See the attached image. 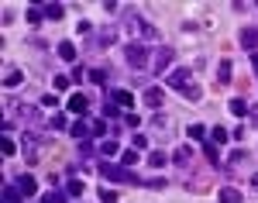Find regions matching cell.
I'll return each instance as SVG.
<instances>
[{
	"instance_id": "37",
	"label": "cell",
	"mask_w": 258,
	"mask_h": 203,
	"mask_svg": "<svg viewBox=\"0 0 258 203\" xmlns=\"http://www.w3.org/2000/svg\"><path fill=\"white\" fill-rule=\"evenodd\" d=\"M131 145L141 152V148H148V138H145V134H135V138H131Z\"/></svg>"
},
{
	"instance_id": "17",
	"label": "cell",
	"mask_w": 258,
	"mask_h": 203,
	"mask_svg": "<svg viewBox=\"0 0 258 203\" xmlns=\"http://www.w3.org/2000/svg\"><path fill=\"white\" fill-rule=\"evenodd\" d=\"M217 83H220V86L231 83V62H227V59H220V65H217Z\"/></svg>"
},
{
	"instance_id": "41",
	"label": "cell",
	"mask_w": 258,
	"mask_h": 203,
	"mask_svg": "<svg viewBox=\"0 0 258 203\" xmlns=\"http://www.w3.org/2000/svg\"><path fill=\"white\" fill-rule=\"evenodd\" d=\"M52 127H55V131H62V127H66V117H62V114H55V117H52Z\"/></svg>"
},
{
	"instance_id": "2",
	"label": "cell",
	"mask_w": 258,
	"mask_h": 203,
	"mask_svg": "<svg viewBox=\"0 0 258 203\" xmlns=\"http://www.w3.org/2000/svg\"><path fill=\"white\" fill-rule=\"evenodd\" d=\"M124 59L131 69H152V52H148V45L145 41H127V48H124Z\"/></svg>"
},
{
	"instance_id": "31",
	"label": "cell",
	"mask_w": 258,
	"mask_h": 203,
	"mask_svg": "<svg viewBox=\"0 0 258 203\" xmlns=\"http://www.w3.org/2000/svg\"><path fill=\"white\" fill-rule=\"evenodd\" d=\"M141 38H145V41H159V31H155L152 24H145V31H141Z\"/></svg>"
},
{
	"instance_id": "6",
	"label": "cell",
	"mask_w": 258,
	"mask_h": 203,
	"mask_svg": "<svg viewBox=\"0 0 258 203\" xmlns=\"http://www.w3.org/2000/svg\"><path fill=\"white\" fill-rule=\"evenodd\" d=\"M66 110L76 114V121H80V117H86V110H90V100H86L83 93H73V97L66 100Z\"/></svg>"
},
{
	"instance_id": "26",
	"label": "cell",
	"mask_w": 258,
	"mask_h": 203,
	"mask_svg": "<svg viewBox=\"0 0 258 203\" xmlns=\"http://www.w3.org/2000/svg\"><path fill=\"white\" fill-rule=\"evenodd\" d=\"M165 162H169V159H165V152H152V155H148V165H152V169H162Z\"/></svg>"
},
{
	"instance_id": "34",
	"label": "cell",
	"mask_w": 258,
	"mask_h": 203,
	"mask_svg": "<svg viewBox=\"0 0 258 203\" xmlns=\"http://www.w3.org/2000/svg\"><path fill=\"white\" fill-rule=\"evenodd\" d=\"M124 124H127V127H138V124H141V117L135 114V110H127V114H124Z\"/></svg>"
},
{
	"instance_id": "7",
	"label": "cell",
	"mask_w": 258,
	"mask_h": 203,
	"mask_svg": "<svg viewBox=\"0 0 258 203\" xmlns=\"http://www.w3.org/2000/svg\"><path fill=\"white\" fill-rule=\"evenodd\" d=\"M69 131H73V138H80V142H90V138H93V124H90V117H80Z\"/></svg>"
},
{
	"instance_id": "19",
	"label": "cell",
	"mask_w": 258,
	"mask_h": 203,
	"mask_svg": "<svg viewBox=\"0 0 258 203\" xmlns=\"http://www.w3.org/2000/svg\"><path fill=\"white\" fill-rule=\"evenodd\" d=\"M21 200H24V193L18 186H4V203H21Z\"/></svg>"
},
{
	"instance_id": "36",
	"label": "cell",
	"mask_w": 258,
	"mask_h": 203,
	"mask_svg": "<svg viewBox=\"0 0 258 203\" xmlns=\"http://www.w3.org/2000/svg\"><path fill=\"white\" fill-rule=\"evenodd\" d=\"M90 80H93V83H107V69H93Z\"/></svg>"
},
{
	"instance_id": "4",
	"label": "cell",
	"mask_w": 258,
	"mask_h": 203,
	"mask_svg": "<svg viewBox=\"0 0 258 203\" xmlns=\"http://www.w3.org/2000/svg\"><path fill=\"white\" fill-rule=\"evenodd\" d=\"M41 148H45V142H41L38 131H24V134H21V152H24V159H28V162H38V159H41Z\"/></svg>"
},
{
	"instance_id": "21",
	"label": "cell",
	"mask_w": 258,
	"mask_h": 203,
	"mask_svg": "<svg viewBox=\"0 0 258 203\" xmlns=\"http://www.w3.org/2000/svg\"><path fill=\"white\" fill-rule=\"evenodd\" d=\"M41 11H45V18H48V21H59L62 18V4H41Z\"/></svg>"
},
{
	"instance_id": "25",
	"label": "cell",
	"mask_w": 258,
	"mask_h": 203,
	"mask_svg": "<svg viewBox=\"0 0 258 203\" xmlns=\"http://www.w3.org/2000/svg\"><path fill=\"white\" fill-rule=\"evenodd\" d=\"M231 114H238V117H244V114H248V103L241 100V97H234V100H231Z\"/></svg>"
},
{
	"instance_id": "29",
	"label": "cell",
	"mask_w": 258,
	"mask_h": 203,
	"mask_svg": "<svg viewBox=\"0 0 258 203\" xmlns=\"http://www.w3.org/2000/svg\"><path fill=\"white\" fill-rule=\"evenodd\" d=\"M210 131L203 127V124H189V138H207Z\"/></svg>"
},
{
	"instance_id": "28",
	"label": "cell",
	"mask_w": 258,
	"mask_h": 203,
	"mask_svg": "<svg viewBox=\"0 0 258 203\" xmlns=\"http://www.w3.org/2000/svg\"><path fill=\"white\" fill-rule=\"evenodd\" d=\"M66 196H69V193H62V189H55V193H48V196H45V203H69Z\"/></svg>"
},
{
	"instance_id": "12",
	"label": "cell",
	"mask_w": 258,
	"mask_h": 203,
	"mask_svg": "<svg viewBox=\"0 0 258 203\" xmlns=\"http://www.w3.org/2000/svg\"><path fill=\"white\" fill-rule=\"evenodd\" d=\"M21 83H24V73H21V69H7V76H4V86H7V90H18Z\"/></svg>"
},
{
	"instance_id": "22",
	"label": "cell",
	"mask_w": 258,
	"mask_h": 203,
	"mask_svg": "<svg viewBox=\"0 0 258 203\" xmlns=\"http://www.w3.org/2000/svg\"><path fill=\"white\" fill-rule=\"evenodd\" d=\"M120 162L127 165V169H135V165H138V148H127V152H120Z\"/></svg>"
},
{
	"instance_id": "27",
	"label": "cell",
	"mask_w": 258,
	"mask_h": 203,
	"mask_svg": "<svg viewBox=\"0 0 258 203\" xmlns=\"http://www.w3.org/2000/svg\"><path fill=\"white\" fill-rule=\"evenodd\" d=\"M210 142H214V145L220 148V145L227 142V131H224V127H214V131H210Z\"/></svg>"
},
{
	"instance_id": "15",
	"label": "cell",
	"mask_w": 258,
	"mask_h": 203,
	"mask_svg": "<svg viewBox=\"0 0 258 203\" xmlns=\"http://www.w3.org/2000/svg\"><path fill=\"white\" fill-rule=\"evenodd\" d=\"M114 38H117V31H114V28H103V31L97 35V45H100V48H110Z\"/></svg>"
},
{
	"instance_id": "16",
	"label": "cell",
	"mask_w": 258,
	"mask_h": 203,
	"mask_svg": "<svg viewBox=\"0 0 258 203\" xmlns=\"http://www.w3.org/2000/svg\"><path fill=\"white\" fill-rule=\"evenodd\" d=\"M24 18H28V24H41V21H45V11H41V4L28 7V11H24Z\"/></svg>"
},
{
	"instance_id": "38",
	"label": "cell",
	"mask_w": 258,
	"mask_h": 203,
	"mask_svg": "<svg viewBox=\"0 0 258 203\" xmlns=\"http://www.w3.org/2000/svg\"><path fill=\"white\" fill-rule=\"evenodd\" d=\"M107 117H117V103H107V107H103V121H107Z\"/></svg>"
},
{
	"instance_id": "43",
	"label": "cell",
	"mask_w": 258,
	"mask_h": 203,
	"mask_svg": "<svg viewBox=\"0 0 258 203\" xmlns=\"http://www.w3.org/2000/svg\"><path fill=\"white\" fill-rule=\"evenodd\" d=\"M251 189H258V172H255V176H251Z\"/></svg>"
},
{
	"instance_id": "11",
	"label": "cell",
	"mask_w": 258,
	"mask_h": 203,
	"mask_svg": "<svg viewBox=\"0 0 258 203\" xmlns=\"http://www.w3.org/2000/svg\"><path fill=\"white\" fill-rule=\"evenodd\" d=\"M217 200L220 203H241L244 196H241V189H234V186H224V189L217 193Z\"/></svg>"
},
{
	"instance_id": "13",
	"label": "cell",
	"mask_w": 258,
	"mask_h": 203,
	"mask_svg": "<svg viewBox=\"0 0 258 203\" xmlns=\"http://www.w3.org/2000/svg\"><path fill=\"white\" fill-rule=\"evenodd\" d=\"M14 186H18L24 196H35V189H38V183H35L31 176H18V183H14Z\"/></svg>"
},
{
	"instance_id": "5",
	"label": "cell",
	"mask_w": 258,
	"mask_h": 203,
	"mask_svg": "<svg viewBox=\"0 0 258 203\" xmlns=\"http://www.w3.org/2000/svg\"><path fill=\"white\" fill-rule=\"evenodd\" d=\"M172 59H176V52H172L169 45H162L159 52L152 55V73H155V76H162V73H169V65H172Z\"/></svg>"
},
{
	"instance_id": "23",
	"label": "cell",
	"mask_w": 258,
	"mask_h": 203,
	"mask_svg": "<svg viewBox=\"0 0 258 203\" xmlns=\"http://www.w3.org/2000/svg\"><path fill=\"white\" fill-rule=\"evenodd\" d=\"M100 155H103V159H107V155H117V142H114V138H103V142H100Z\"/></svg>"
},
{
	"instance_id": "1",
	"label": "cell",
	"mask_w": 258,
	"mask_h": 203,
	"mask_svg": "<svg viewBox=\"0 0 258 203\" xmlns=\"http://www.w3.org/2000/svg\"><path fill=\"white\" fill-rule=\"evenodd\" d=\"M165 83L176 90L179 97H186V100H200V86L193 83V73H189V69H172V73L165 76Z\"/></svg>"
},
{
	"instance_id": "39",
	"label": "cell",
	"mask_w": 258,
	"mask_h": 203,
	"mask_svg": "<svg viewBox=\"0 0 258 203\" xmlns=\"http://www.w3.org/2000/svg\"><path fill=\"white\" fill-rule=\"evenodd\" d=\"M69 83H73L69 76H55V90H69Z\"/></svg>"
},
{
	"instance_id": "32",
	"label": "cell",
	"mask_w": 258,
	"mask_h": 203,
	"mask_svg": "<svg viewBox=\"0 0 258 203\" xmlns=\"http://www.w3.org/2000/svg\"><path fill=\"white\" fill-rule=\"evenodd\" d=\"M41 107H45V110H55V107H59V100H55L52 93H45V97H41Z\"/></svg>"
},
{
	"instance_id": "33",
	"label": "cell",
	"mask_w": 258,
	"mask_h": 203,
	"mask_svg": "<svg viewBox=\"0 0 258 203\" xmlns=\"http://www.w3.org/2000/svg\"><path fill=\"white\" fill-rule=\"evenodd\" d=\"M100 203H117V193L114 189H100Z\"/></svg>"
},
{
	"instance_id": "40",
	"label": "cell",
	"mask_w": 258,
	"mask_h": 203,
	"mask_svg": "<svg viewBox=\"0 0 258 203\" xmlns=\"http://www.w3.org/2000/svg\"><path fill=\"white\" fill-rule=\"evenodd\" d=\"M90 124H93V134H103V127H107V124L100 121V117H90Z\"/></svg>"
},
{
	"instance_id": "3",
	"label": "cell",
	"mask_w": 258,
	"mask_h": 203,
	"mask_svg": "<svg viewBox=\"0 0 258 203\" xmlns=\"http://www.w3.org/2000/svg\"><path fill=\"white\" fill-rule=\"evenodd\" d=\"M100 176H107L110 183H141V179H138V176H135V172H131V169H127V165L107 162V159L100 162Z\"/></svg>"
},
{
	"instance_id": "44",
	"label": "cell",
	"mask_w": 258,
	"mask_h": 203,
	"mask_svg": "<svg viewBox=\"0 0 258 203\" xmlns=\"http://www.w3.org/2000/svg\"><path fill=\"white\" fill-rule=\"evenodd\" d=\"M251 65H255V73H258V52H255V55H251Z\"/></svg>"
},
{
	"instance_id": "35",
	"label": "cell",
	"mask_w": 258,
	"mask_h": 203,
	"mask_svg": "<svg viewBox=\"0 0 258 203\" xmlns=\"http://www.w3.org/2000/svg\"><path fill=\"white\" fill-rule=\"evenodd\" d=\"M66 193H69V196H80V193H83V183H80V179H73V183L66 186Z\"/></svg>"
},
{
	"instance_id": "14",
	"label": "cell",
	"mask_w": 258,
	"mask_h": 203,
	"mask_svg": "<svg viewBox=\"0 0 258 203\" xmlns=\"http://www.w3.org/2000/svg\"><path fill=\"white\" fill-rule=\"evenodd\" d=\"M55 52H59L66 62H76V45H73V41H59V48H55Z\"/></svg>"
},
{
	"instance_id": "9",
	"label": "cell",
	"mask_w": 258,
	"mask_h": 203,
	"mask_svg": "<svg viewBox=\"0 0 258 203\" xmlns=\"http://www.w3.org/2000/svg\"><path fill=\"white\" fill-rule=\"evenodd\" d=\"M110 103H117V107H124V110H131V107H135V97H131L127 90H110Z\"/></svg>"
},
{
	"instance_id": "8",
	"label": "cell",
	"mask_w": 258,
	"mask_h": 203,
	"mask_svg": "<svg viewBox=\"0 0 258 203\" xmlns=\"http://www.w3.org/2000/svg\"><path fill=\"white\" fill-rule=\"evenodd\" d=\"M238 41H241V48L255 52V48H258V28H244V31L238 35Z\"/></svg>"
},
{
	"instance_id": "42",
	"label": "cell",
	"mask_w": 258,
	"mask_h": 203,
	"mask_svg": "<svg viewBox=\"0 0 258 203\" xmlns=\"http://www.w3.org/2000/svg\"><path fill=\"white\" fill-rule=\"evenodd\" d=\"M145 186H148V189H162V186H165V179H145Z\"/></svg>"
},
{
	"instance_id": "20",
	"label": "cell",
	"mask_w": 258,
	"mask_h": 203,
	"mask_svg": "<svg viewBox=\"0 0 258 203\" xmlns=\"http://www.w3.org/2000/svg\"><path fill=\"white\" fill-rule=\"evenodd\" d=\"M0 152H4V159H11V155L18 152V145H14V138H11V134H4V138H0Z\"/></svg>"
},
{
	"instance_id": "10",
	"label": "cell",
	"mask_w": 258,
	"mask_h": 203,
	"mask_svg": "<svg viewBox=\"0 0 258 203\" xmlns=\"http://www.w3.org/2000/svg\"><path fill=\"white\" fill-rule=\"evenodd\" d=\"M152 127H155V131L162 127V134H172V127H176V124H172L169 114H155V117H152Z\"/></svg>"
},
{
	"instance_id": "24",
	"label": "cell",
	"mask_w": 258,
	"mask_h": 203,
	"mask_svg": "<svg viewBox=\"0 0 258 203\" xmlns=\"http://www.w3.org/2000/svg\"><path fill=\"white\" fill-rule=\"evenodd\" d=\"M145 103H148V107H162V90H148V93H145Z\"/></svg>"
},
{
	"instance_id": "18",
	"label": "cell",
	"mask_w": 258,
	"mask_h": 203,
	"mask_svg": "<svg viewBox=\"0 0 258 203\" xmlns=\"http://www.w3.org/2000/svg\"><path fill=\"white\" fill-rule=\"evenodd\" d=\"M189 159H193V152H189L186 145H179L176 155H172V162H176V165H189Z\"/></svg>"
},
{
	"instance_id": "30",
	"label": "cell",
	"mask_w": 258,
	"mask_h": 203,
	"mask_svg": "<svg viewBox=\"0 0 258 203\" xmlns=\"http://www.w3.org/2000/svg\"><path fill=\"white\" fill-rule=\"evenodd\" d=\"M207 159H210L214 165H217V159H220V148H217L214 142H207Z\"/></svg>"
}]
</instances>
